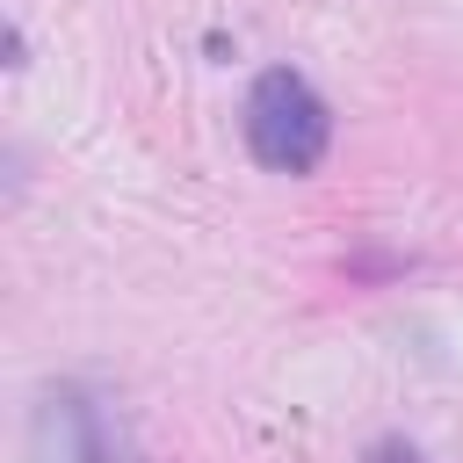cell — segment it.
Returning <instances> with one entry per match:
<instances>
[{"instance_id": "obj_1", "label": "cell", "mask_w": 463, "mask_h": 463, "mask_svg": "<svg viewBox=\"0 0 463 463\" xmlns=\"http://www.w3.org/2000/svg\"><path fill=\"white\" fill-rule=\"evenodd\" d=\"M239 137H246L253 166H268V174H311L333 152V109H326V94L297 65H268L246 87Z\"/></svg>"}, {"instance_id": "obj_2", "label": "cell", "mask_w": 463, "mask_h": 463, "mask_svg": "<svg viewBox=\"0 0 463 463\" xmlns=\"http://www.w3.org/2000/svg\"><path fill=\"white\" fill-rule=\"evenodd\" d=\"M29 463H137V449L101 391L58 376L29 405Z\"/></svg>"}, {"instance_id": "obj_3", "label": "cell", "mask_w": 463, "mask_h": 463, "mask_svg": "<svg viewBox=\"0 0 463 463\" xmlns=\"http://www.w3.org/2000/svg\"><path fill=\"white\" fill-rule=\"evenodd\" d=\"M362 463H427V456H420L405 434H383V441H369V456H362Z\"/></svg>"}]
</instances>
